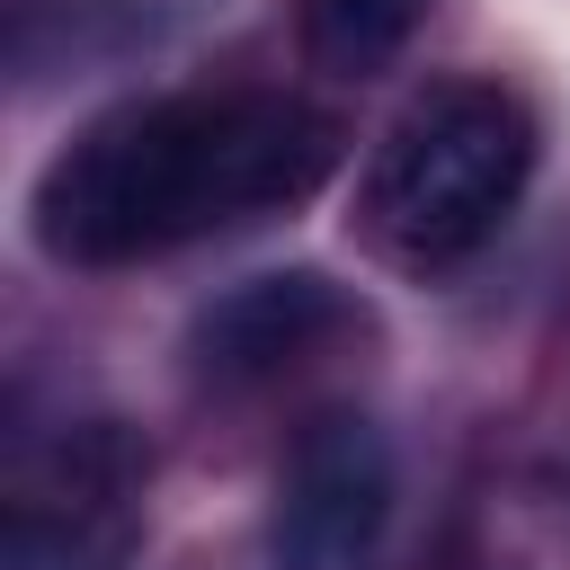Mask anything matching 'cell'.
Segmentation results:
<instances>
[{"label":"cell","instance_id":"2","mask_svg":"<svg viewBox=\"0 0 570 570\" xmlns=\"http://www.w3.org/2000/svg\"><path fill=\"white\" fill-rule=\"evenodd\" d=\"M534 178V116L499 80H428L356 178V232L374 258L410 276H445L481 258Z\"/></svg>","mask_w":570,"mask_h":570},{"label":"cell","instance_id":"1","mask_svg":"<svg viewBox=\"0 0 570 570\" xmlns=\"http://www.w3.org/2000/svg\"><path fill=\"white\" fill-rule=\"evenodd\" d=\"M338 169V125L294 89H151L89 116L36 178V240L62 267H142L303 205Z\"/></svg>","mask_w":570,"mask_h":570},{"label":"cell","instance_id":"3","mask_svg":"<svg viewBox=\"0 0 570 570\" xmlns=\"http://www.w3.org/2000/svg\"><path fill=\"white\" fill-rule=\"evenodd\" d=\"M151 445L107 410L18 419L0 463V552L9 570H125L142 543Z\"/></svg>","mask_w":570,"mask_h":570},{"label":"cell","instance_id":"5","mask_svg":"<svg viewBox=\"0 0 570 570\" xmlns=\"http://www.w3.org/2000/svg\"><path fill=\"white\" fill-rule=\"evenodd\" d=\"M356 330V303L330 285V276H312V267H294V276H249V285H232L205 321H196V365L214 374V383H276V374H294L303 356H321L330 338H347Z\"/></svg>","mask_w":570,"mask_h":570},{"label":"cell","instance_id":"6","mask_svg":"<svg viewBox=\"0 0 570 570\" xmlns=\"http://www.w3.org/2000/svg\"><path fill=\"white\" fill-rule=\"evenodd\" d=\"M428 0H303V53L338 80H374L410 36Z\"/></svg>","mask_w":570,"mask_h":570},{"label":"cell","instance_id":"4","mask_svg":"<svg viewBox=\"0 0 570 570\" xmlns=\"http://www.w3.org/2000/svg\"><path fill=\"white\" fill-rule=\"evenodd\" d=\"M392 508H401L392 436L365 410H321L285 445L267 508V570H383Z\"/></svg>","mask_w":570,"mask_h":570}]
</instances>
